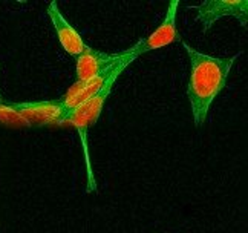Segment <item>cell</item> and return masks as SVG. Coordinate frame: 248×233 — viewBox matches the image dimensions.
Masks as SVG:
<instances>
[{"instance_id":"5","label":"cell","mask_w":248,"mask_h":233,"mask_svg":"<svg viewBox=\"0 0 248 233\" xmlns=\"http://www.w3.org/2000/svg\"><path fill=\"white\" fill-rule=\"evenodd\" d=\"M192 8L196 11V22L202 23V33L222 17H234L241 26H248V0H204Z\"/></svg>"},{"instance_id":"2","label":"cell","mask_w":248,"mask_h":233,"mask_svg":"<svg viewBox=\"0 0 248 233\" xmlns=\"http://www.w3.org/2000/svg\"><path fill=\"white\" fill-rule=\"evenodd\" d=\"M120 75L121 74L113 75L110 79V82L104 86V89L100 94H97L93 99L88 100L86 103H83L80 108H77L71 114H68L60 121V124H72L80 135V141H81L83 153H84V163H86V177H88V181H86V192L88 193L97 192V181H95V175H93L92 163H91V155H89L88 132L91 129V126H93L95 123H97L103 106H104V103H106V100L109 99V95L112 92V87H113V84H115V82L118 80Z\"/></svg>"},{"instance_id":"9","label":"cell","mask_w":248,"mask_h":233,"mask_svg":"<svg viewBox=\"0 0 248 233\" xmlns=\"http://www.w3.org/2000/svg\"><path fill=\"white\" fill-rule=\"evenodd\" d=\"M0 123L11 124V126H26V128L31 126V123L26 118H23L6 100L3 103H0Z\"/></svg>"},{"instance_id":"1","label":"cell","mask_w":248,"mask_h":233,"mask_svg":"<svg viewBox=\"0 0 248 233\" xmlns=\"http://www.w3.org/2000/svg\"><path fill=\"white\" fill-rule=\"evenodd\" d=\"M183 48L188 57L190 65L187 99L190 103L193 123L196 128H201L207 120L208 111L216 97L225 87L234 62L241 57L242 52L222 58L202 54L186 42H183Z\"/></svg>"},{"instance_id":"6","label":"cell","mask_w":248,"mask_h":233,"mask_svg":"<svg viewBox=\"0 0 248 233\" xmlns=\"http://www.w3.org/2000/svg\"><path fill=\"white\" fill-rule=\"evenodd\" d=\"M9 104L20 114L31 126L60 124L66 115L64 106L60 100H42V101H9Z\"/></svg>"},{"instance_id":"8","label":"cell","mask_w":248,"mask_h":233,"mask_svg":"<svg viewBox=\"0 0 248 233\" xmlns=\"http://www.w3.org/2000/svg\"><path fill=\"white\" fill-rule=\"evenodd\" d=\"M121 58V52L109 54L88 48L80 57H77V80L89 82L97 75L103 74L106 69L117 63Z\"/></svg>"},{"instance_id":"4","label":"cell","mask_w":248,"mask_h":233,"mask_svg":"<svg viewBox=\"0 0 248 233\" xmlns=\"http://www.w3.org/2000/svg\"><path fill=\"white\" fill-rule=\"evenodd\" d=\"M178 8H179V0H170L163 22L156 26L155 31L150 33L147 37L141 38L140 42L130 46L129 50L123 51V54L133 57L137 60V58L141 57L142 54L161 50V48H164L170 43L178 42L179 40V34H178V28H176Z\"/></svg>"},{"instance_id":"3","label":"cell","mask_w":248,"mask_h":233,"mask_svg":"<svg viewBox=\"0 0 248 233\" xmlns=\"http://www.w3.org/2000/svg\"><path fill=\"white\" fill-rule=\"evenodd\" d=\"M132 62H135V58L129 57V55H124L123 51H121V58H120V60L117 63H113L109 67V69H106L103 74L97 75L95 79H92L89 82H78V80L75 82L71 86V89L60 99V101L64 106L66 115L71 114L72 111H75L77 108H80V106L83 103H86L88 100L93 99V97L97 95V94H100L104 89V86H106L110 82L112 77L117 75V74H123V71L126 69V67ZM64 116H63V118H64Z\"/></svg>"},{"instance_id":"10","label":"cell","mask_w":248,"mask_h":233,"mask_svg":"<svg viewBox=\"0 0 248 233\" xmlns=\"http://www.w3.org/2000/svg\"><path fill=\"white\" fill-rule=\"evenodd\" d=\"M3 101H5V99L2 97V94H0V103H3Z\"/></svg>"},{"instance_id":"7","label":"cell","mask_w":248,"mask_h":233,"mask_svg":"<svg viewBox=\"0 0 248 233\" xmlns=\"http://www.w3.org/2000/svg\"><path fill=\"white\" fill-rule=\"evenodd\" d=\"M46 14L49 16L52 26H54L55 33H57V37H59V40H60L63 50L66 52L74 55V57H80L86 50H88L89 46L84 43L83 37L77 33V29H75L63 17L60 8H59V3H57V2L47 3Z\"/></svg>"}]
</instances>
